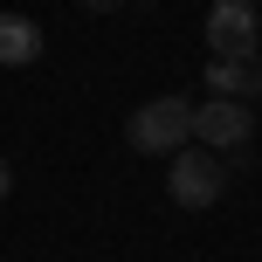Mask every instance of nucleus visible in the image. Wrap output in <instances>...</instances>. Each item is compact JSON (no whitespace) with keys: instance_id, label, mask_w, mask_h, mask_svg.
I'll list each match as a JSON object with an SVG mask.
<instances>
[{"instance_id":"obj_5","label":"nucleus","mask_w":262,"mask_h":262,"mask_svg":"<svg viewBox=\"0 0 262 262\" xmlns=\"http://www.w3.org/2000/svg\"><path fill=\"white\" fill-rule=\"evenodd\" d=\"M207 90L214 97H262V55H214Z\"/></svg>"},{"instance_id":"obj_4","label":"nucleus","mask_w":262,"mask_h":262,"mask_svg":"<svg viewBox=\"0 0 262 262\" xmlns=\"http://www.w3.org/2000/svg\"><path fill=\"white\" fill-rule=\"evenodd\" d=\"M207 41H214V55H255L262 49L255 7H249V0H214V7H207Z\"/></svg>"},{"instance_id":"obj_3","label":"nucleus","mask_w":262,"mask_h":262,"mask_svg":"<svg viewBox=\"0 0 262 262\" xmlns=\"http://www.w3.org/2000/svg\"><path fill=\"white\" fill-rule=\"evenodd\" d=\"M172 200H180V207H214V200H221V186H228V172H221V152H172Z\"/></svg>"},{"instance_id":"obj_1","label":"nucleus","mask_w":262,"mask_h":262,"mask_svg":"<svg viewBox=\"0 0 262 262\" xmlns=\"http://www.w3.org/2000/svg\"><path fill=\"white\" fill-rule=\"evenodd\" d=\"M124 138H131V152H152V159L180 152V145L193 138V104H186V97H152V104L131 111Z\"/></svg>"},{"instance_id":"obj_6","label":"nucleus","mask_w":262,"mask_h":262,"mask_svg":"<svg viewBox=\"0 0 262 262\" xmlns=\"http://www.w3.org/2000/svg\"><path fill=\"white\" fill-rule=\"evenodd\" d=\"M35 55H41V28L28 21V14H0V62L21 69V62H35Z\"/></svg>"},{"instance_id":"obj_8","label":"nucleus","mask_w":262,"mask_h":262,"mask_svg":"<svg viewBox=\"0 0 262 262\" xmlns=\"http://www.w3.org/2000/svg\"><path fill=\"white\" fill-rule=\"evenodd\" d=\"M83 7H90V14H111V7H124V0H83Z\"/></svg>"},{"instance_id":"obj_2","label":"nucleus","mask_w":262,"mask_h":262,"mask_svg":"<svg viewBox=\"0 0 262 262\" xmlns=\"http://www.w3.org/2000/svg\"><path fill=\"white\" fill-rule=\"evenodd\" d=\"M249 138H255V111L242 104V97H207V104H193V145L200 152H242Z\"/></svg>"},{"instance_id":"obj_7","label":"nucleus","mask_w":262,"mask_h":262,"mask_svg":"<svg viewBox=\"0 0 262 262\" xmlns=\"http://www.w3.org/2000/svg\"><path fill=\"white\" fill-rule=\"evenodd\" d=\"M14 193V172H7V159H0V200H7Z\"/></svg>"}]
</instances>
